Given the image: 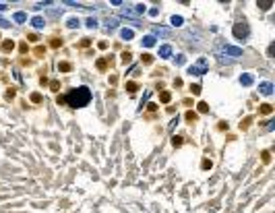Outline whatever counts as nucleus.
Instances as JSON below:
<instances>
[{"label": "nucleus", "mask_w": 275, "mask_h": 213, "mask_svg": "<svg viewBox=\"0 0 275 213\" xmlns=\"http://www.w3.org/2000/svg\"><path fill=\"white\" fill-rule=\"evenodd\" d=\"M134 13H136V15H143V13H145V4H136V6H134Z\"/></svg>", "instance_id": "28"}, {"label": "nucleus", "mask_w": 275, "mask_h": 213, "mask_svg": "<svg viewBox=\"0 0 275 213\" xmlns=\"http://www.w3.org/2000/svg\"><path fill=\"white\" fill-rule=\"evenodd\" d=\"M71 68H73L71 62H60V64H58V70H60V73H68Z\"/></svg>", "instance_id": "14"}, {"label": "nucleus", "mask_w": 275, "mask_h": 213, "mask_svg": "<svg viewBox=\"0 0 275 213\" xmlns=\"http://www.w3.org/2000/svg\"><path fill=\"white\" fill-rule=\"evenodd\" d=\"M273 112V106L271 104H263L261 108H259V114H263V116H267V114H271Z\"/></svg>", "instance_id": "10"}, {"label": "nucleus", "mask_w": 275, "mask_h": 213, "mask_svg": "<svg viewBox=\"0 0 275 213\" xmlns=\"http://www.w3.org/2000/svg\"><path fill=\"white\" fill-rule=\"evenodd\" d=\"M13 97H15V89H8L6 91V99H13Z\"/></svg>", "instance_id": "36"}, {"label": "nucleus", "mask_w": 275, "mask_h": 213, "mask_svg": "<svg viewBox=\"0 0 275 213\" xmlns=\"http://www.w3.org/2000/svg\"><path fill=\"white\" fill-rule=\"evenodd\" d=\"M0 25H2V27H8L10 23H8V21H4V19H0Z\"/></svg>", "instance_id": "40"}, {"label": "nucleus", "mask_w": 275, "mask_h": 213, "mask_svg": "<svg viewBox=\"0 0 275 213\" xmlns=\"http://www.w3.org/2000/svg\"><path fill=\"white\" fill-rule=\"evenodd\" d=\"M273 52H275V46L271 43V46H269V50H267V56H273Z\"/></svg>", "instance_id": "37"}, {"label": "nucleus", "mask_w": 275, "mask_h": 213, "mask_svg": "<svg viewBox=\"0 0 275 213\" xmlns=\"http://www.w3.org/2000/svg\"><path fill=\"white\" fill-rule=\"evenodd\" d=\"M13 48H15V41L13 39H4L2 41V52H13Z\"/></svg>", "instance_id": "9"}, {"label": "nucleus", "mask_w": 275, "mask_h": 213, "mask_svg": "<svg viewBox=\"0 0 275 213\" xmlns=\"http://www.w3.org/2000/svg\"><path fill=\"white\" fill-rule=\"evenodd\" d=\"M159 99H162V104H168L172 99V93L170 91H162V93H159Z\"/></svg>", "instance_id": "13"}, {"label": "nucleus", "mask_w": 275, "mask_h": 213, "mask_svg": "<svg viewBox=\"0 0 275 213\" xmlns=\"http://www.w3.org/2000/svg\"><path fill=\"white\" fill-rule=\"evenodd\" d=\"M141 60H143L145 64H151V62H153V56H151V54H143V58H141Z\"/></svg>", "instance_id": "27"}, {"label": "nucleus", "mask_w": 275, "mask_h": 213, "mask_svg": "<svg viewBox=\"0 0 275 213\" xmlns=\"http://www.w3.org/2000/svg\"><path fill=\"white\" fill-rule=\"evenodd\" d=\"M89 99H91V91L87 87H77V89H73L68 93V95H64V102L68 106H73V108H83V106L89 104Z\"/></svg>", "instance_id": "1"}, {"label": "nucleus", "mask_w": 275, "mask_h": 213, "mask_svg": "<svg viewBox=\"0 0 275 213\" xmlns=\"http://www.w3.org/2000/svg\"><path fill=\"white\" fill-rule=\"evenodd\" d=\"M172 25H174V27L182 25V17H172Z\"/></svg>", "instance_id": "29"}, {"label": "nucleus", "mask_w": 275, "mask_h": 213, "mask_svg": "<svg viewBox=\"0 0 275 213\" xmlns=\"http://www.w3.org/2000/svg\"><path fill=\"white\" fill-rule=\"evenodd\" d=\"M176 64H184V56H178L176 58Z\"/></svg>", "instance_id": "39"}, {"label": "nucleus", "mask_w": 275, "mask_h": 213, "mask_svg": "<svg viewBox=\"0 0 275 213\" xmlns=\"http://www.w3.org/2000/svg\"><path fill=\"white\" fill-rule=\"evenodd\" d=\"M197 118H199V116H197V112H192V110H188V112H186V120H188V122H195Z\"/></svg>", "instance_id": "16"}, {"label": "nucleus", "mask_w": 275, "mask_h": 213, "mask_svg": "<svg viewBox=\"0 0 275 213\" xmlns=\"http://www.w3.org/2000/svg\"><path fill=\"white\" fill-rule=\"evenodd\" d=\"M87 27H91V29H93V27H97V21L89 17V19H87Z\"/></svg>", "instance_id": "31"}, {"label": "nucleus", "mask_w": 275, "mask_h": 213, "mask_svg": "<svg viewBox=\"0 0 275 213\" xmlns=\"http://www.w3.org/2000/svg\"><path fill=\"white\" fill-rule=\"evenodd\" d=\"M31 102L33 104H41V95L39 93H31Z\"/></svg>", "instance_id": "25"}, {"label": "nucleus", "mask_w": 275, "mask_h": 213, "mask_svg": "<svg viewBox=\"0 0 275 213\" xmlns=\"http://www.w3.org/2000/svg\"><path fill=\"white\" fill-rule=\"evenodd\" d=\"M60 43H62V39H58V37H54V39L50 41V46H52V48H58Z\"/></svg>", "instance_id": "34"}, {"label": "nucleus", "mask_w": 275, "mask_h": 213, "mask_svg": "<svg viewBox=\"0 0 275 213\" xmlns=\"http://www.w3.org/2000/svg\"><path fill=\"white\" fill-rule=\"evenodd\" d=\"M234 37L236 39H246L248 37V25H246V23H236V25H234Z\"/></svg>", "instance_id": "3"}, {"label": "nucleus", "mask_w": 275, "mask_h": 213, "mask_svg": "<svg viewBox=\"0 0 275 213\" xmlns=\"http://www.w3.org/2000/svg\"><path fill=\"white\" fill-rule=\"evenodd\" d=\"M126 89H128L130 93H134L136 89H139V85H136V83H132V81H128V83H126Z\"/></svg>", "instance_id": "19"}, {"label": "nucleus", "mask_w": 275, "mask_h": 213, "mask_svg": "<svg viewBox=\"0 0 275 213\" xmlns=\"http://www.w3.org/2000/svg\"><path fill=\"white\" fill-rule=\"evenodd\" d=\"M50 89H52V91H58V89H60V83H58V81H50Z\"/></svg>", "instance_id": "33"}, {"label": "nucleus", "mask_w": 275, "mask_h": 213, "mask_svg": "<svg viewBox=\"0 0 275 213\" xmlns=\"http://www.w3.org/2000/svg\"><path fill=\"white\" fill-rule=\"evenodd\" d=\"M25 19H27V15H25V13H15V21H17V23H23Z\"/></svg>", "instance_id": "18"}, {"label": "nucleus", "mask_w": 275, "mask_h": 213, "mask_svg": "<svg viewBox=\"0 0 275 213\" xmlns=\"http://www.w3.org/2000/svg\"><path fill=\"white\" fill-rule=\"evenodd\" d=\"M257 6L263 8V11H269V8L273 6V2H271V0H261V2H257Z\"/></svg>", "instance_id": "12"}, {"label": "nucleus", "mask_w": 275, "mask_h": 213, "mask_svg": "<svg viewBox=\"0 0 275 213\" xmlns=\"http://www.w3.org/2000/svg\"><path fill=\"white\" fill-rule=\"evenodd\" d=\"M6 8V4H2V2H0V11H4Z\"/></svg>", "instance_id": "42"}, {"label": "nucleus", "mask_w": 275, "mask_h": 213, "mask_svg": "<svg viewBox=\"0 0 275 213\" xmlns=\"http://www.w3.org/2000/svg\"><path fill=\"white\" fill-rule=\"evenodd\" d=\"M122 15H124V17H136L134 8H122Z\"/></svg>", "instance_id": "20"}, {"label": "nucleus", "mask_w": 275, "mask_h": 213, "mask_svg": "<svg viewBox=\"0 0 275 213\" xmlns=\"http://www.w3.org/2000/svg\"><path fill=\"white\" fill-rule=\"evenodd\" d=\"M223 54L232 56V58H238V56H242V50H240V48H234V46H225V48H223Z\"/></svg>", "instance_id": "4"}, {"label": "nucleus", "mask_w": 275, "mask_h": 213, "mask_svg": "<svg viewBox=\"0 0 275 213\" xmlns=\"http://www.w3.org/2000/svg\"><path fill=\"white\" fill-rule=\"evenodd\" d=\"M97 68H99V70H106V68H108V60H106V58H99V60H97Z\"/></svg>", "instance_id": "17"}, {"label": "nucleus", "mask_w": 275, "mask_h": 213, "mask_svg": "<svg viewBox=\"0 0 275 213\" xmlns=\"http://www.w3.org/2000/svg\"><path fill=\"white\" fill-rule=\"evenodd\" d=\"M159 56L162 58H170L172 56V48L170 46H162V48H159Z\"/></svg>", "instance_id": "7"}, {"label": "nucleus", "mask_w": 275, "mask_h": 213, "mask_svg": "<svg viewBox=\"0 0 275 213\" xmlns=\"http://www.w3.org/2000/svg\"><path fill=\"white\" fill-rule=\"evenodd\" d=\"M68 27H71V29L79 27V21H77V19H68Z\"/></svg>", "instance_id": "32"}, {"label": "nucleus", "mask_w": 275, "mask_h": 213, "mask_svg": "<svg viewBox=\"0 0 275 213\" xmlns=\"http://www.w3.org/2000/svg\"><path fill=\"white\" fill-rule=\"evenodd\" d=\"M219 130H227V122H221L219 124Z\"/></svg>", "instance_id": "41"}, {"label": "nucleus", "mask_w": 275, "mask_h": 213, "mask_svg": "<svg viewBox=\"0 0 275 213\" xmlns=\"http://www.w3.org/2000/svg\"><path fill=\"white\" fill-rule=\"evenodd\" d=\"M240 83L248 87V85H253V83H255V77H253V75H248V73H246V75H242V77H240Z\"/></svg>", "instance_id": "6"}, {"label": "nucleus", "mask_w": 275, "mask_h": 213, "mask_svg": "<svg viewBox=\"0 0 275 213\" xmlns=\"http://www.w3.org/2000/svg\"><path fill=\"white\" fill-rule=\"evenodd\" d=\"M143 46H145V48L155 46V37H153V35H145V37H143Z\"/></svg>", "instance_id": "11"}, {"label": "nucleus", "mask_w": 275, "mask_h": 213, "mask_svg": "<svg viewBox=\"0 0 275 213\" xmlns=\"http://www.w3.org/2000/svg\"><path fill=\"white\" fill-rule=\"evenodd\" d=\"M261 157H263V163H269V161H271V153H269V151H263Z\"/></svg>", "instance_id": "24"}, {"label": "nucleus", "mask_w": 275, "mask_h": 213, "mask_svg": "<svg viewBox=\"0 0 275 213\" xmlns=\"http://www.w3.org/2000/svg\"><path fill=\"white\" fill-rule=\"evenodd\" d=\"M207 70H209V60L205 58V56H201L192 66H188V73L190 75H205Z\"/></svg>", "instance_id": "2"}, {"label": "nucleus", "mask_w": 275, "mask_h": 213, "mask_svg": "<svg viewBox=\"0 0 275 213\" xmlns=\"http://www.w3.org/2000/svg\"><path fill=\"white\" fill-rule=\"evenodd\" d=\"M199 112H201V114H207V112H209V106L205 104V102H201V104H199Z\"/></svg>", "instance_id": "22"}, {"label": "nucleus", "mask_w": 275, "mask_h": 213, "mask_svg": "<svg viewBox=\"0 0 275 213\" xmlns=\"http://www.w3.org/2000/svg\"><path fill=\"white\" fill-rule=\"evenodd\" d=\"M31 25H33L35 29H41V27L45 25V21H43L41 17H33V19H31Z\"/></svg>", "instance_id": "8"}, {"label": "nucleus", "mask_w": 275, "mask_h": 213, "mask_svg": "<svg viewBox=\"0 0 275 213\" xmlns=\"http://www.w3.org/2000/svg\"><path fill=\"white\" fill-rule=\"evenodd\" d=\"M211 165H213V163H211V159H203L201 168H203V170H211Z\"/></svg>", "instance_id": "23"}, {"label": "nucleus", "mask_w": 275, "mask_h": 213, "mask_svg": "<svg viewBox=\"0 0 275 213\" xmlns=\"http://www.w3.org/2000/svg\"><path fill=\"white\" fill-rule=\"evenodd\" d=\"M172 145H174V147H180V145H182V137H174V139H172Z\"/></svg>", "instance_id": "30"}, {"label": "nucleus", "mask_w": 275, "mask_h": 213, "mask_svg": "<svg viewBox=\"0 0 275 213\" xmlns=\"http://www.w3.org/2000/svg\"><path fill=\"white\" fill-rule=\"evenodd\" d=\"M250 122H253V118H244V122H240V128H242V130H246V128L250 126Z\"/></svg>", "instance_id": "21"}, {"label": "nucleus", "mask_w": 275, "mask_h": 213, "mask_svg": "<svg viewBox=\"0 0 275 213\" xmlns=\"http://www.w3.org/2000/svg\"><path fill=\"white\" fill-rule=\"evenodd\" d=\"M19 50H21V54H25V52H27V43H21Z\"/></svg>", "instance_id": "38"}, {"label": "nucleus", "mask_w": 275, "mask_h": 213, "mask_svg": "<svg viewBox=\"0 0 275 213\" xmlns=\"http://www.w3.org/2000/svg\"><path fill=\"white\" fill-rule=\"evenodd\" d=\"M190 93L192 95H199L201 93V85H190Z\"/></svg>", "instance_id": "26"}, {"label": "nucleus", "mask_w": 275, "mask_h": 213, "mask_svg": "<svg viewBox=\"0 0 275 213\" xmlns=\"http://www.w3.org/2000/svg\"><path fill=\"white\" fill-rule=\"evenodd\" d=\"M122 62H124V64L130 62V52H124V54H122Z\"/></svg>", "instance_id": "35"}, {"label": "nucleus", "mask_w": 275, "mask_h": 213, "mask_svg": "<svg viewBox=\"0 0 275 213\" xmlns=\"http://www.w3.org/2000/svg\"><path fill=\"white\" fill-rule=\"evenodd\" d=\"M120 35H122V39H132L134 31H132V29H122V31H120Z\"/></svg>", "instance_id": "15"}, {"label": "nucleus", "mask_w": 275, "mask_h": 213, "mask_svg": "<svg viewBox=\"0 0 275 213\" xmlns=\"http://www.w3.org/2000/svg\"><path fill=\"white\" fill-rule=\"evenodd\" d=\"M259 89H261L263 95H271V93H273V85H271V83H261Z\"/></svg>", "instance_id": "5"}]
</instances>
